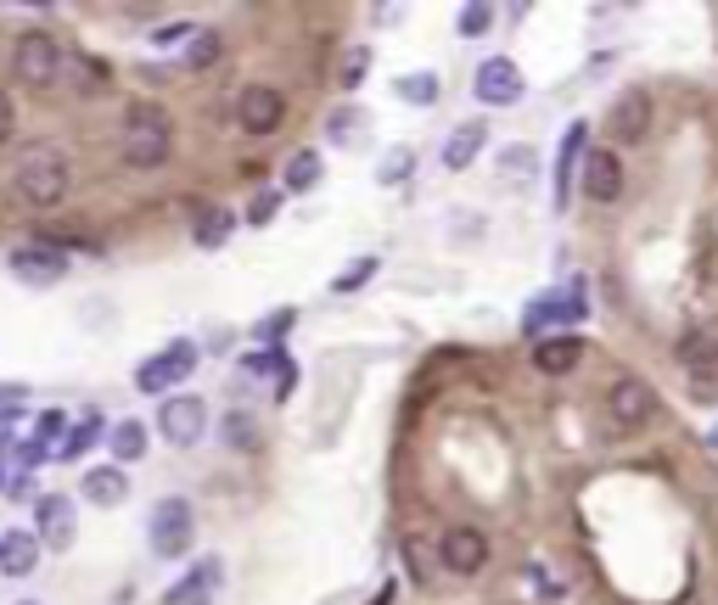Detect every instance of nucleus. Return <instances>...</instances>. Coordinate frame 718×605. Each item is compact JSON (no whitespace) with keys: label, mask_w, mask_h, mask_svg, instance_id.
Wrapping results in <instances>:
<instances>
[{"label":"nucleus","mask_w":718,"mask_h":605,"mask_svg":"<svg viewBox=\"0 0 718 605\" xmlns=\"http://www.w3.org/2000/svg\"><path fill=\"white\" fill-rule=\"evenodd\" d=\"M17 196L28 202V208H56L62 196H68V157H62L56 146H23L17 157Z\"/></svg>","instance_id":"obj_1"},{"label":"nucleus","mask_w":718,"mask_h":605,"mask_svg":"<svg viewBox=\"0 0 718 605\" xmlns=\"http://www.w3.org/2000/svg\"><path fill=\"white\" fill-rule=\"evenodd\" d=\"M124 163L129 168H163L169 163V113L152 107V101H136L124 118Z\"/></svg>","instance_id":"obj_2"},{"label":"nucleus","mask_w":718,"mask_h":605,"mask_svg":"<svg viewBox=\"0 0 718 605\" xmlns=\"http://www.w3.org/2000/svg\"><path fill=\"white\" fill-rule=\"evenodd\" d=\"M12 74L28 85V90H51L56 74H62V46L51 40V34H23V40L12 46Z\"/></svg>","instance_id":"obj_3"},{"label":"nucleus","mask_w":718,"mask_h":605,"mask_svg":"<svg viewBox=\"0 0 718 605\" xmlns=\"http://www.w3.org/2000/svg\"><path fill=\"white\" fill-rule=\"evenodd\" d=\"M191 504L185 499H157V511H152V550L163 555V561H180L185 550H191Z\"/></svg>","instance_id":"obj_4"},{"label":"nucleus","mask_w":718,"mask_h":605,"mask_svg":"<svg viewBox=\"0 0 718 605\" xmlns=\"http://www.w3.org/2000/svg\"><path fill=\"white\" fill-rule=\"evenodd\" d=\"M157 432L169 437L175 449H191V443H197V437L208 432V403H203V398H191V392L163 398V410H157Z\"/></svg>","instance_id":"obj_5"},{"label":"nucleus","mask_w":718,"mask_h":605,"mask_svg":"<svg viewBox=\"0 0 718 605\" xmlns=\"http://www.w3.org/2000/svg\"><path fill=\"white\" fill-rule=\"evenodd\" d=\"M191 370H197V343H169L163 353H152L141 370H136V387L141 392H163V387H180Z\"/></svg>","instance_id":"obj_6"},{"label":"nucleus","mask_w":718,"mask_h":605,"mask_svg":"<svg viewBox=\"0 0 718 605\" xmlns=\"http://www.w3.org/2000/svg\"><path fill=\"white\" fill-rule=\"evenodd\" d=\"M236 124H242L247 134H275V129L286 124V95L270 90V85H247V90L236 95Z\"/></svg>","instance_id":"obj_7"},{"label":"nucleus","mask_w":718,"mask_h":605,"mask_svg":"<svg viewBox=\"0 0 718 605\" xmlns=\"http://www.w3.org/2000/svg\"><path fill=\"white\" fill-rule=\"evenodd\" d=\"M12 275L23 286H56L62 275H68V253L51 247V242H23L12 253Z\"/></svg>","instance_id":"obj_8"},{"label":"nucleus","mask_w":718,"mask_h":605,"mask_svg":"<svg viewBox=\"0 0 718 605\" xmlns=\"http://www.w3.org/2000/svg\"><path fill=\"white\" fill-rule=\"evenodd\" d=\"M590 314V292H584V281H573V292H550L539 297L528 314H522V325H528V336L550 331V325H562V320H584Z\"/></svg>","instance_id":"obj_9"},{"label":"nucleus","mask_w":718,"mask_h":605,"mask_svg":"<svg viewBox=\"0 0 718 605\" xmlns=\"http://www.w3.org/2000/svg\"><path fill=\"white\" fill-rule=\"evenodd\" d=\"M606 410H612V421L624 432H634V426L651 421V410H657V392H651L640 376H617L612 392H606Z\"/></svg>","instance_id":"obj_10"},{"label":"nucleus","mask_w":718,"mask_h":605,"mask_svg":"<svg viewBox=\"0 0 718 605\" xmlns=\"http://www.w3.org/2000/svg\"><path fill=\"white\" fill-rule=\"evenodd\" d=\"M472 90H477L483 107H511V101H522V74H516V62H511V56H488V62L477 67Z\"/></svg>","instance_id":"obj_11"},{"label":"nucleus","mask_w":718,"mask_h":605,"mask_svg":"<svg viewBox=\"0 0 718 605\" xmlns=\"http://www.w3.org/2000/svg\"><path fill=\"white\" fill-rule=\"evenodd\" d=\"M438 561L449 571H461V578H477V571L488 566V538L477 527H449L444 544H438Z\"/></svg>","instance_id":"obj_12"},{"label":"nucleus","mask_w":718,"mask_h":605,"mask_svg":"<svg viewBox=\"0 0 718 605\" xmlns=\"http://www.w3.org/2000/svg\"><path fill=\"white\" fill-rule=\"evenodd\" d=\"M584 196L590 202H617L624 196V163H617V152H584Z\"/></svg>","instance_id":"obj_13"},{"label":"nucleus","mask_w":718,"mask_h":605,"mask_svg":"<svg viewBox=\"0 0 718 605\" xmlns=\"http://www.w3.org/2000/svg\"><path fill=\"white\" fill-rule=\"evenodd\" d=\"M219 583H225V561H197L185 571V578L169 589V605H214V594H219Z\"/></svg>","instance_id":"obj_14"},{"label":"nucleus","mask_w":718,"mask_h":605,"mask_svg":"<svg viewBox=\"0 0 718 605\" xmlns=\"http://www.w3.org/2000/svg\"><path fill=\"white\" fill-rule=\"evenodd\" d=\"M74 499L68 493H46L40 499V544H51V550H68L74 544Z\"/></svg>","instance_id":"obj_15"},{"label":"nucleus","mask_w":718,"mask_h":605,"mask_svg":"<svg viewBox=\"0 0 718 605\" xmlns=\"http://www.w3.org/2000/svg\"><path fill=\"white\" fill-rule=\"evenodd\" d=\"M584 359V343L573 331H562V336H539L534 343V364L544 370V376H567V370Z\"/></svg>","instance_id":"obj_16"},{"label":"nucleus","mask_w":718,"mask_h":605,"mask_svg":"<svg viewBox=\"0 0 718 605\" xmlns=\"http://www.w3.org/2000/svg\"><path fill=\"white\" fill-rule=\"evenodd\" d=\"M483 141H488V124H483V118H472V124L454 129L449 141H444V168H449V175L472 168V163H477V152H483Z\"/></svg>","instance_id":"obj_17"},{"label":"nucleus","mask_w":718,"mask_h":605,"mask_svg":"<svg viewBox=\"0 0 718 605\" xmlns=\"http://www.w3.org/2000/svg\"><path fill=\"white\" fill-rule=\"evenodd\" d=\"M645 129H651V101H645V90L617 95V107H612V134H617V141H640Z\"/></svg>","instance_id":"obj_18"},{"label":"nucleus","mask_w":718,"mask_h":605,"mask_svg":"<svg viewBox=\"0 0 718 605\" xmlns=\"http://www.w3.org/2000/svg\"><path fill=\"white\" fill-rule=\"evenodd\" d=\"M40 566V538L35 532H7L0 538V571L7 578H28Z\"/></svg>","instance_id":"obj_19"},{"label":"nucleus","mask_w":718,"mask_h":605,"mask_svg":"<svg viewBox=\"0 0 718 605\" xmlns=\"http://www.w3.org/2000/svg\"><path fill=\"white\" fill-rule=\"evenodd\" d=\"M679 364L696 370V376H713L718 370V331H691L679 343Z\"/></svg>","instance_id":"obj_20"},{"label":"nucleus","mask_w":718,"mask_h":605,"mask_svg":"<svg viewBox=\"0 0 718 605\" xmlns=\"http://www.w3.org/2000/svg\"><path fill=\"white\" fill-rule=\"evenodd\" d=\"M85 499L90 504H124L129 499V477L118 465H95L90 477H85Z\"/></svg>","instance_id":"obj_21"},{"label":"nucleus","mask_w":718,"mask_h":605,"mask_svg":"<svg viewBox=\"0 0 718 605\" xmlns=\"http://www.w3.org/2000/svg\"><path fill=\"white\" fill-rule=\"evenodd\" d=\"M107 443H113V460L129 465V460L146 454V426H141V421H118V426L107 432Z\"/></svg>","instance_id":"obj_22"},{"label":"nucleus","mask_w":718,"mask_h":605,"mask_svg":"<svg viewBox=\"0 0 718 605\" xmlns=\"http://www.w3.org/2000/svg\"><path fill=\"white\" fill-rule=\"evenodd\" d=\"M584 152V124L567 129V141H562V163H556V208H567V196H573V163Z\"/></svg>","instance_id":"obj_23"},{"label":"nucleus","mask_w":718,"mask_h":605,"mask_svg":"<svg viewBox=\"0 0 718 605\" xmlns=\"http://www.w3.org/2000/svg\"><path fill=\"white\" fill-rule=\"evenodd\" d=\"M315 180H320V152H309V146L292 152L286 157V191H309Z\"/></svg>","instance_id":"obj_24"},{"label":"nucleus","mask_w":718,"mask_h":605,"mask_svg":"<svg viewBox=\"0 0 718 605\" xmlns=\"http://www.w3.org/2000/svg\"><path fill=\"white\" fill-rule=\"evenodd\" d=\"M225 235H231V214H225V208H203L197 214V247H225Z\"/></svg>","instance_id":"obj_25"},{"label":"nucleus","mask_w":718,"mask_h":605,"mask_svg":"<svg viewBox=\"0 0 718 605\" xmlns=\"http://www.w3.org/2000/svg\"><path fill=\"white\" fill-rule=\"evenodd\" d=\"M394 90H399V101H415V107L438 101V79H433V74H410V79H399Z\"/></svg>","instance_id":"obj_26"},{"label":"nucleus","mask_w":718,"mask_h":605,"mask_svg":"<svg viewBox=\"0 0 718 605\" xmlns=\"http://www.w3.org/2000/svg\"><path fill=\"white\" fill-rule=\"evenodd\" d=\"M410 168H415V152H410V146H399V152H387V157H382L376 180H382V185H399V180H410Z\"/></svg>","instance_id":"obj_27"},{"label":"nucleus","mask_w":718,"mask_h":605,"mask_svg":"<svg viewBox=\"0 0 718 605\" xmlns=\"http://www.w3.org/2000/svg\"><path fill=\"white\" fill-rule=\"evenodd\" d=\"M95 437H102V421H85V426H74V437H62L56 454H62V460H79V454L95 443Z\"/></svg>","instance_id":"obj_28"},{"label":"nucleus","mask_w":718,"mask_h":605,"mask_svg":"<svg viewBox=\"0 0 718 605\" xmlns=\"http://www.w3.org/2000/svg\"><path fill=\"white\" fill-rule=\"evenodd\" d=\"M366 67H371V51H366V46H354V51H343V67H337V85H343V90H354L359 79H366Z\"/></svg>","instance_id":"obj_29"},{"label":"nucleus","mask_w":718,"mask_h":605,"mask_svg":"<svg viewBox=\"0 0 718 605\" xmlns=\"http://www.w3.org/2000/svg\"><path fill=\"white\" fill-rule=\"evenodd\" d=\"M219 56V34L214 28H197V34H191V51H185V62L191 67H208Z\"/></svg>","instance_id":"obj_30"},{"label":"nucleus","mask_w":718,"mask_h":605,"mask_svg":"<svg viewBox=\"0 0 718 605\" xmlns=\"http://www.w3.org/2000/svg\"><path fill=\"white\" fill-rule=\"evenodd\" d=\"M371 275H376V258H359V263H348L343 275L332 281V292H354V286H366Z\"/></svg>","instance_id":"obj_31"},{"label":"nucleus","mask_w":718,"mask_h":605,"mask_svg":"<svg viewBox=\"0 0 718 605\" xmlns=\"http://www.w3.org/2000/svg\"><path fill=\"white\" fill-rule=\"evenodd\" d=\"M488 23H495V7H477V0H472V7H461V34H466V40L488 34Z\"/></svg>","instance_id":"obj_32"},{"label":"nucleus","mask_w":718,"mask_h":605,"mask_svg":"<svg viewBox=\"0 0 718 605\" xmlns=\"http://www.w3.org/2000/svg\"><path fill=\"white\" fill-rule=\"evenodd\" d=\"M275 208H281V196H275V191H258V196H253V208H247V224H270Z\"/></svg>","instance_id":"obj_33"},{"label":"nucleus","mask_w":718,"mask_h":605,"mask_svg":"<svg viewBox=\"0 0 718 605\" xmlns=\"http://www.w3.org/2000/svg\"><path fill=\"white\" fill-rule=\"evenodd\" d=\"M292 320H298V314H292V309H281L275 320H265V325H258V343H281V336L292 331Z\"/></svg>","instance_id":"obj_34"},{"label":"nucleus","mask_w":718,"mask_h":605,"mask_svg":"<svg viewBox=\"0 0 718 605\" xmlns=\"http://www.w3.org/2000/svg\"><path fill=\"white\" fill-rule=\"evenodd\" d=\"M225 432H231V443H236V449H253V443H258V437H253V421H247V415H231V421H225Z\"/></svg>","instance_id":"obj_35"},{"label":"nucleus","mask_w":718,"mask_h":605,"mask_svg":"<svg viewBox=\"0 0 718 605\" xmlns=\"http://www.w3.org/2000/svg\"><path fill=\"white\" fill-rule=\"evenodd\" d=\"M56 432H62V410H46V415H40V432H35V443L51 449V443H56Z\"/></svg>","instance_id":"obj_36"},{"label":"nucleus","mask_w":718,"mask_h":605,"mask_svg":"<svg viewBox=\"0 0 718 605\" xmlns=\"http://www.w3.org/2000/svg\"><path fill=\"white\" fill-rule=\"evenodd\" d=\"M12 129H17V113H12V95L0 90V146L12 141Z\"/></svg>","instance_id":"obj_37"},{"label":"nucleus","mask_w":718,"mask_h":605,"mask_svg":"<svg viewBox=\"0 0 718 605\" xmlns=\"http://www.w3.org/2000/svg\"><path fill=\"white\" fill-rule=\"evenodd\" d=\"M191 34H197L191 23H169V28H157L152 40H157V46H175V40H191Z\"/></svg>","instance_id":"obj_38"},{"label":"nucleus","mask_w":718,"mask_h":605,"mask_svg":"<svg viewBox=\"0 0 718 605\" xmlns=\"http://www.w3.org/2000/svg\"><path fill=\"white\" fill-rule=\"evenodd\" d=\"M354 118H366V113H332V141H348V134H354Z\"/></svg>","instance_id":"obj_39"},{"label":"nucleus","mask_w":718,"mask_h":605,"mask_svg":"<svg viewBox=\"0 0 718 605\" xmlns=\"http://www.w3.org/2000/svg\"><path fill=\"white\" fill-rule=\"evenodd\" d=\"M17 605H40V600H17Z\"/></svg>","instance_id":"obj_40"},{"label":"nucleus","mask_w":718,"mask_h":605,"mask_svg":"<svg viewBox=\"0 0 718 605\" xmlns=\"http://www.w3.org/2000/svg\"><path fill=\"white\" fill-rule=\"evenodd\" d=\"M713 449H718V432H713Z\"/></svg>","instance_id":"obj_41"}]
</instances>
